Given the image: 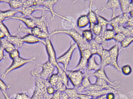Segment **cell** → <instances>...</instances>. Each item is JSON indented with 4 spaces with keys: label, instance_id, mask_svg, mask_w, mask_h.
Here are the masks:
<instances>
[{
    "label": "cell",
    "instance_id": "obj_47",
    "mask_svg": "<svg viewBox=\"0 0 133 99\" xmlns=\"http://www.w3.org/2000/svg\"><path fill=\"white\" fill-rule=\"evenodd\" d=\"M105 95L101 97H97L96 98H92L91 99H105Z\"/></svg>",
    "mask_w": 133,
    "mask_h": 99
},
{
    "label": "cell",
    "instance_id": "obj_42",
    "mask_svg": "<svg viewBox=\"0 0 133 99\" xmlns=\"http://www.w3.org/2000/svg\"><path fill=\"white\" fill-rule=\"evenodd\" d=\"M92 98H93L91 96L85 93H79L78 95V98L79 99H91Z\"/></svg>",
    "mask_w": 133,
    "mask_h": 99
},
{
    "label": "cell",
    "instance_id": "obj_33",
    "mask_svg": "<svg viewBox=\"0 0 133 99\" xmlns=\"http://www.w3.org/2000/svg\"><path fill=\"white\" fill-rule=\"evenodd\" d=\"M97 23L102 27L103 31L108 29L107 27L108 25H109V20L104 17L98 14H97Z\"/></svg>",
    "mask_w": 133,
    "mask_h": 99
},
{
    "label": "cell",
    "instance_id": "obj_29",
    "mask_svg": "<svg viewBox=\"0 0 133 99\" xmlns=\"http://www.w3.org/2000/svg\"><path fill=\"white\" fill-rule=\"evenodd\" d=\"M82 37L86 41L90 42L94 40V34L90 30H86L82 31Z\"/></svg>",
    "mask_w": 133,
    "mask_h": 99
},
{
    "label": "cell",
    "instance_id": "obj_3",
    "mask_svg": "<svg viewBox=\"0 0 133 99\" xmlns=\"http://www.w3.org/2000/svg\"><path fill=\"white\" fill-rule=\"evenodd\" d=\"M36 56H34L29 59H24L21 57V56H19L14 59L12 60V62L10 66L5 70L4 72L1 74V77L4 80L6 78L8 74L12 71L19 69L30 63H36Z\"/></svg>",
    "mask_w": 133,
    "mask_h": 99
},
{
    "label": "cell",
    "instance_id": "obj_31",
    "mask_svg": "<svg viewBox=\"0 0 133 99\" xmlns=\"http://www.w3.org/2000/svg\"><path fill=\"white\" fill-rule=\"evenodd\" d=\"M8 4L12 9L15 10H18L21 8L24 5L23 2L16 0H9Z\"/></svg>",
    "mask_w": 133,
    "mask_h": 99
},
{
    "label": "cell",
    "instance_id": "obj_32",
    "mask_svg": "<svg viewBox=\"0 0 133 99\" xmlns=\"http://www.w3.org/2000/svg\"><path fill=\"white\" fill-rule=\"evenodd\" d=\"M133 42V36H126L120 43L122 49H125L130 46Z\"/></svg>",
    "mask_w": 133,
    "mask_h": 99
},
{
    "label": "cell",
    "instance_id": "obj_46",
    "mask_svg": "<svg viewBox=\"0 0 133 99\" xmlns=\"http://www.w3.org/2000/svg\"><path fill=\"white\" fill-rule=\"evenodd\" d=\"M6 38L5 35L4 34V33H2L1 31H0V40L1 39H3V38Z\"/></svg>",
    "mask_w": 133,
    "mask_h": 99
},
{
    "label": "cell",
    "instance_id": "obj_11",
    "mask_svg": "<svg viewBox=\"0 0 133 99\" xmlns=\"http://www.w3.org/2000/svg\"><path fill=\"white\" fill-rule=\"evenodd\" d=\"M48 83L50 85L55 88L56 91L63 92L67 88L61 80L57 73L53 74L48 80Z\"/></svg>",
    "mask_w": 133,
    "mask_h": 99
},
{
    "label": "cell",
    "instance_id": "obj_41",
    "mask_svg": "<svg viewBox=\"0 0 133 99\" xmlns=\"http://www.w3.org/2000/svg\"><path fill=\"white\" fill-rule=\"evenodd\" d=\"M56 91L55 88L51 85H48L46 88V92L48 95L50 96H52L55 93Z\"/></svg>",
    "mask_w": 133,
    "mask_h": 99
},
{
    "label": "cell",
    "instance_id": "obj_27",
    "mask_svg": "<svg viewBox=\"0 0 133 99\" xmlns=\"http://www.w3.org/2000/svg\"><path fill=\"white\" fill-rule=\"evenodd\" d=\"M90 24L89 18L87 15H83L80 16L77 21V25L79 28H83Z\"/></svg>",
    "mask_w": 133,
    "mask_h": 99
},
{
    "label": "cell",
    "instance_id": "obj_49",
    "mask_svg": "<svg viewBox=\"0 0 133 99\" xmlns=\"http://www.w3.org/2000/svg\"><path fill=\"white\" fill-rule=\"evenodd\" d=\"M5 0H0V3H1V2H5Z\"/></svg>",
    "mask_w": 133,
    "mask_h": 99
},
{
    "label": "cell",
    "instance_id": "obj_50",
    "mask_svg": "<svg viewBox=\"0 0 133 99\" xmlns=\"http://www.w3.org/2000/svg\"><path fill=\"white\" fill-rule=\"evenodd\" d=\"M130 1H131V2L133 4V0H130Z\"/></svg>",
    "mask_w": 133,
    "mask_h": 99
},
{
    "label": "cell",
    "instance_id": "obj_43",
    "mask_svg": "<svg viewBox=\"0 0 133 99\" xmlns=\"http://www.w3.org/2000/svg\"><path fill=\"white\" fill-rule=\"evenodd\" d=\"M6 58V56L5 55L4 51V49L0 46V67H1V62Z\"/></svg>",
    "mask_w": 133,
    "mask_h": 99
},
{
    "label": "cell",
    "instance_id": "obj_9",
    "mask_svg": "<svg viewBox=\"0 0 133 99\" xmlns=\"http://www.w3.org/2000/svg\"><path fill=\"white\" fill-rule=\"evenodd\" d=\"M80 59L79 61L73 70H81L84 72L86 71L88 60L93 55L90 50L88 49L80 51Z\"/></svg>",
    "mask_w": 133,
    "mask_h": 99
},
{
    "label": "cell",
    "instance_id": "obj_52",
    "mask_svg": "<svg viewBox=\"0 0 133 99\" xmlns=\"http://www.w3.org/2000/svg\"><path fill=\"white\" fill-rule=\"evenodd\" d=\"M57 1H59V0H57Z\"/></svg>",
    "mask_w": 133,
    "mask_h": 99
},
{
    "label": "cell",
    "instance_id": "obj_8",
    "mask_svg": "<svg viewBox=\"0 0 133 99\" xmlns=\"http://www.w3.org/2000/svg\"><path fill=\"white\" fill-rule=\"evenodd\" d=\"M45 42L44 45L48 56V61L57 68L60 66L58 63L56 52L50 38L45 40Z\"/></svg>",
    "mask_w": 133,
    "mask_h": 99
},
{
    "label": "cell",
    "instance_id": "obj_12",
    "mask_svg": "<svg viewBox=\"0 0 133 99\" xmlns=\"http://www.w3.org/2000/svg\"><path fill=\"white\" fill-rule=\"evenodd\" d=\"M57 2H58V1L57 0H47L42 3L40 5L45 8L46 9H47L48 11L50 12L51 14L50 20L51 21L53 20L55 16H56L64 20H66V21H70V20L68 19L65 16L62 15L55 11L54 9V5Z\"/></svg>",
    "mask_w": 133,
    "mask_h": 99
},
{
    "label": "cell",
    "instance_id": "obj_13",
    "mask_svg": "<svg viewBox=\"0 0 133 99\" xmlns=\"http://www.w3.org/2000/svg\"><path fill=\"white\" fill-rule=\"evenodd\" d=\"M38 10L41 11L42 12L48 11L47 9L41 5H31L26 7L23 6L21 8L18 9L17 11L18 13H21L23 16L30 17L34 11Z\"/></svg>",
    "mask_w": 133,
    "mask_h": 99
},
{
    "label": "cell",
    "instance_id": "obj_26",
    "mask_svg": "<svg viewBox=\"0 0 133 99\" xmlns=\"http://www.w3.org/2000/svg\"><path fill=\"white\" fill-rule=\"evenodd\" d=\"M116 33L113 29H107L102 32L101 36L104 41H109L114 39Z\"/></svg>",
    "mask_w": 133,
    "mask_h": 99
},
{
    "label": "cell",
    "instance_id": "obj_4",
    "mask_svg": "<svg viewBox=\"0 0 133 99\" xmlns=\"http://www.w3.org/2000/svg\"><path fill=\"white\" fill-rule=\"evenodd\" d=\"M40 66L42 68V71L41 72L34 70L30 72L31 75H35L43 80H48L55 70V67L48 61L43 64H41Z\"/></svg>",
    "mask_w": 133,
    "mask_h": 99
},
{
    "label": "cell",
    "instance_id": "obj_19",
    "mask_svg": "<svg viewBox=\"0 0 133 99\" xmlns=\"http://www.w3.org/2000/svg\"><path fill=\"white\" fill-rule=\"evenodd\" d=\"M93 2L91 1L89 4V10L87 14L90 22V30H91L94 25L97 23V12L94 11L92 9Z\"/></svg>",
    "mask_w": 133,
    "mask_h": 99
},
{
    "label": "cell",
    "instance_id": "obj_36",
    "mask_svg": "<svg viewBox=\"0 0 133 99\" xmlns=\"http://www.w3.org/2000/svg\"><path fill=\"white\" fill-rule=\"evenodd\" d=\"M11 87V85L7 84L0 77V91L2 93L7 92V91L10 89Z\"/></svg>",
    "mask_w": 133,
    "mask_h": 99
},
{
    "label": "cell",
    "instance_id": "obj_38",
    "mask_svg": "<svg viewBox=\"0 0 133 99\" xmlns=\"http://www.w3.org/2000/svg\"><path fill=\"white\" fill-rule=\"evenodd\" d=\"M30 97L25 92H19L14 95L11 99H30Z\"/></svg>",
    "mask_w": 133,
    "mask_h": 99
},
{
    "label": "cell",
    "instance_id": "obj_39",
    "mask_svg": "<svg viewBox=\"0 0 133 99\" xmlns=\"http://www.w3.org/2000/svg\"><path fill=\"white\" fill-rule=\"evenodd\" d=\"M9 55L12 60H13L14 59L20 56V52H19V49H14L9 54Z\"/></svg>",
    "mask_w": 133,
    "mask_h": 99
},
{
    "label": "cell",
    "instance_id": "obj_44",
    "mask_svg": "<svg viewBox=\"0 0 133 99\" xmlns=\"http://www.w3.org/2000/svg\"><path fill=\"white\" fill-rule=\"evenodd\" d=\"M115 94L113 92H109L105 95L106 99H115Z\"/></svg>",
    "mask_w": 133,
    "mask_h": 99
},
{
    "label": "cell",
    "instance_id": "obj_48",
    "mask_svg": "<svg viewBox=\"0 0 133 99\" xmlns=\"http://www.w3.org/2000/svg\"><path fill=\"white\" fill-rule=\"evenodd\" d=\"M130 16V17H132V18H133V10H132V11L130 12L129 13Z\"/></svg>",
    "mask_w": 133,
    "mask_h": 99
},
{
    "label": "cell",
    "instance_id": "obj_37",
    "mask_svg": "<svg viewBox=\"0 0 133 99\" xmlns=\"http://www.w3.org/2000/svg\"><path fill=\"white\" fill-rule=\"evenodd\" d=\"M0 31L4 33L6 37L10 36L11 34L8 28L3 22H0Z\"/></svg>",
    "mask_w": 133,
    "mask_h": 99
},
{
    "label": "cell",
    "instance_id": "obj_7",
    "mask_svg": "<svg viewBox=\"0 0 133 99\" xmlns=\"http://www.w3.org/2000/svg\"><path fill=\"white\" fill-rule=\"evenodd\" d=\"M18 30L24 33L31 34L41 40H45L50 37V34L44 32L39 27L36 26L33 28H29L24 27L22 25H20L19 26Z\"/></svg>",
    "mask_w": 133,
    "mask_h": 99
},
{
    "label": "cell",
    "instance_id": "obj_30",
    "mask_svg": "<svg viewBox=\"0 0 133 99\" xmlns=\"http://www.w3.org/2000/svg\"><path fill=\"white\" fill-rule=\"evenodd\" d=\"M65 92L66 93L68 96L69 99H77L78 98L79 93L77 92L76 88H68L65 91Z\"/></svg>",
    "mask_w": 133,
    "mask_h": 99
},
{
    "label": "cell",
    "instance_id": "obj_34",
    "mask_svg": "<svg viewBox=\"0 0 133 99\" xmlns=\"http://www.w3.org/2000/svg\"><path fill=\"white\" fill-rule=\"evenodd\" d=\"M91 30L92 31L95 36H98L102 34L103 31V29L102 27L97 23L94 25Z\"/></svg>",
    "mask_w": 133,
    "mask_h": 99
},
{
    "label": "cell",
    "instance_id": "obj_25",
    "mask_svg": "<svg viewBox=\"0 0 133 99\" xmlns=\"http://www.w3.org/2000/svg\"><path fill=\"white\" fill-rule=\"evenodd\" d=\"M0 46L8 54L16 49L12 44L6 39V38L0 40Z\"/></svg>",
    "mask_w": 133,
    "mask_h": 99
},
{
    "label": "cell",
    "instance_id": "obj_15",
    "mask_svg": "<svg viewBox=\"0 0 133 99\" xmlns=\"http://www.w3.org/2000/svg\"><path fill=\"white\" fill-rule=\"evenodd\" d=\"M120 8L119 0H108L106 4L103 5L100 10V11L103 12L107 9H110L112 11L111 18L115 16L116 10Z\"/></svg>",
    "mask_w": 133,
    "mask_h": 99
},
{
    "label": "cell",
    "instance_id": "obj_18",
    "mask_svg": "<svg viewBox=\"0 0 133 99\" xmlns=\"http://www.w3.org/2000/svg\"><path fill=\"white\" fill-rule=\"evenodd\" d=\"M23 42L29 44H34L41 43L44 45L45 40H41L31 34H26L22 37Z\"/></svg>",
    "mask_w": 133,
    "mask_h": 99
},
{
    "label": "cell",
    "instance_id": "obj_6",
    "mask_svg": "<svg viewBox=\"0 0 133 99\" xmlns=\"http://www.w3.org/2000/svg\"><path fill=\"white\" fill-rule=\"evenodd\" d=\"M77 45L76 43L71 42L70 47L68 50L64 54L57 58V62L58 63H61L64 66L63 69L65 71L67 70L69 65L71 61L72 56Z\"/></svg>",
    "mask_w": 133,
    "mask_h": 99
},
{
    "label": "cell",
    "instance_id": "obj_2",
    "mask_svg": "<svg viewBox=\"0 0 133 99\" xmlns=\"http://www.w3.org/2000/svg\"><path fill=\"white\" fill-rule=\"evenodd\" d=\"M35 81V87L33 94L30 99H51V96L46 92V88L50 84L48 80H43L35 75L32 76Z\"/></svg>",
    "mask_w": 133,
    "mask_h": 99
},
{
    "label": "cell",
    "instance_id": "obj_5",
    "mask_svg": "<svg viewBox=\"0 0 133 99\" xmlns=\"http://www.w3.org/2000/svg\"><path fill=\"white\" fill-rule=\"evenodd\" d=\"M66 74L69 80L75 88L80 86L85 76V73L81 70H66Z\"/></svg>",
    "mask_w": 133,
    "mask_h": 99
},
{
    "label": "cell",
    "instance_id": "obj_21",
    "mask_svg": "<svg viewBox=\"0 0 133 99\" xmlns=\"http://www.w3.org/2000/svg\"><path fill=\"white\" fill-rule=\"evenodd\" d=\"M6 39L12 44L16 48H21L23 46L24 43L22 37L16 35H11L6 37Z\"/></svg>",
    "mask_w": 133,
    "mask_h": 99
},
{
    "label": "cell",
    "instance_id": "obj_17",
    "mask_svg": "<svg viewBox=\"0 0 133 99\" xmlns=\"http://www.w3.org/2000/svg\"><path fill=\"white\" fill-rule=\"evenodd\" d=\"M9 20H15L21 21L28 28H32L36 26L34 20L30 17H27L23 15H15L10 18Z\"/></svg>",
    "mask_w": 133,
    "mask_h": 99
},
{
    "label": "cell",
    "instance_id": "obj_1",
    "mask_svg": "<svg viewBox=\"0 0 133 99\" xmlns=\"http://www.w3.org/2000/svg\"><path fill=\"white\" fill-rule=\"evenodd\" d=\"M59 34H65L70 36L76 44L79 51L84 49H89V42L85 40L82 37L81 34L80 33L75 29L72 28L69 30L58 29L55 30L50 33V37H51L54 35Z\"/></svg>",
    "mask_w": 133,
    "mask_h": 99
},
{
    "label": "cell",
    "instance_id": "obj_16",
    "mask_svg": "<svg viewBox=\"0 0 133 99\" xmlns=\"http://www.w3.org/2000/svg\"><path fill=\"white\" fill-rule=\"evenodd\" d=\"M92 76L95 77L96 78H100L104 80L115 88L119 89L118 84L117 81H112L108 77L105 70V68L101 67L97 71H95L91 74Z\"/></svg>",
    "mask_w": 133,
    "mask_h": 99
},
{
    "label": "cell",
    "instance_id": "obj_20",
    "mask_svg": "<svg viewBox=\"0 0 133 99\" xmlns=\"http://www.w3.org/2000/svg\"><path fill=\"white\" fill-rule=\"evenodd\" d=\"M101 67L100 63H98L96 61L95 55H93L88 60L86 71L84 72L89 73L90 71H96Z\"/></svg>",
    "mask_w": 133,
    "mask_h": 99
},
{
    "label": "cell",
    "instance_id": "obj_28",
    "mask_svg": "<svg viewBox=\"0 0 133 99\" xmlns=\"http://www.w3.org/2000/svg\"><path fill=\"white\" fill-rule=\"evenodd\" d=\"M57 73L58 74L61 80L62 81L63 83L68 88L69 85V80L68 76L66 74V71L64 70L63 68H62L60 66L57 68Z\"/></svg>",
    "mask_w": 133,
    "mask_h": 99
},
{
    "label": "cell",
    "instance_id": "obj_22",
    "mask_svg": "<svg viewBox=\"0 0 133 99\" xmlns=\"http://www.w3.org/2000/svg\"><path fill=\"white\" fill-rule=\"evenodd\" d=\"M120 9L123 13L129 14L133 10V4L130 0H119Z\"/></svg>",
    "mask_w": 133,
    "mask_h": 99
},
{
    "label": "cell",
    "instance_id": "obj_40",
    "mask_svg": "<svg viewBox=\"0 0 133 99\" xmlns=\"http://www.w3.org/2000/svg\"><path fill=\"white\" fill-rule=\"evenodd\" d=\"M125 37L126 36L123 33H116L113 40H115L116 42L120 43Z\"/></svg>",
    "mask_w": 133,
    "mask_h": 99
},
{
    "label": "cell",
    "instance_id": "obj_51",
    "mask_svg": "<svg viewBox=\"0 0 133 99\" xmlns=\"http://www.w3.org/2000/svg\"><path fill=\"white\" fill-rule=\"evenodd\" d=\"M84 1H87L88 0H84Z\"/></svg>",
    "mask_w": 133,
    "mask_h": 99
},
{
    "label": "cell",
    "instance_id": "obj_14",
    "mask_svg": "<svg viewBox=\"0 0 133 99\" xmlns=\"http://www.w3.org/2000/svg\"><path fill=\"white\" fill-rule=\"evenodd\" d=\"M44 12L45 11H42V15L40 17H35L32 15L30 17L34 20L36 26L39 27L44 32L50 35L48 31V24L46 20Z\"/></svg>",
    "mask_w": 133,
    "mask_h": 99
},
{
    "label": "cell",
    "instance_id": "obj_10",
    "mask_svg": "<svg viewBox=\"0 0 133 99\" xmlns=\"http://www.w3.org/2000/svg\"><path fill=\"white\" fill-rule=\"evenodd\" d=\"M110 54V66L113 67L117 71L120 72L121 68L118 64L119 56V49L118 45L116 44L108 49Z\"/></svg>",
    "mask_w": 133,
    "mask_h": 99
},
{
    "label": "cell",
    "instance_id": "obj_45",
    "mask_svg": "<svg viewBox=\"0 0 133 99\" xmlns=\"http://www.w3.org/2000/svg\"><path fill=\"white\" fill-rule=\"evenodd\" d=\"M2 93L3 94V96H4L5 99H11V97H10L9 96L7 92H2Z\"/></svg>",
    "mask_w": 133,
    "mask_h": 99
},
{
    "label": "cell",
    "instance_id": "obj_35",
    "mask_svg": "<svg viewBox=\"0 0 133 99\" xmlns=\"http://www.w3.org/2000/svg\"><path fill=\"white\" fill-rule=\"evenodd\" d=\"M121 71L123 75L125 76H129L132 73V69L130 65L126 64L121 67Z\"/></svg>",
    "mask_w": 133,
    "mask_h": 99
},
{
    "label": "cell",
    "instance_id": "obj_23",
    "mask_svg": "<svg viewBox=\"0 0 133 99\" xmlns=\"http://www.w3.org/2000/svg\"><path fill=\"white\" fill-rule=\"evenodd\" d=\"M18 13L17 10L15 9H8L5 11H1L0 10V22H3L4 20H9V19L17 13Z\"/></svg>",
    "mask_w": 133,
    "mask_h": 99
},
{
    "label": "cell",
    "instance_id": "obj_24",
    "mask_svg": "<svg viewBox=\"0 0 133 99\" xmlns=\"http://www.w3.org/2000/svg\"><path fill=\"white\" fill-rule=\"evenodd\" d=\"M100 57L101 58V62L100 63L102 67L105 68L107 66H110L111 59L108 49H104Z\"/></svg>",
    "mask_w": 133,
    "mask_h": 99
}]
</instances>
